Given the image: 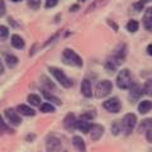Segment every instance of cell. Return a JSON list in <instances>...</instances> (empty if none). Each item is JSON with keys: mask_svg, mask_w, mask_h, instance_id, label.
<instances>
[{"mask_svg": "<svg viewBox=\"0 0 152 152\" xmlns=\"http://www.w3.org/2000/svg\"><path fill=\"white\" fill-rule=\"evenodd\" d=\"M17 112L20 114V115H24V117H34L36 115V110L31 105H27V104H19L17 107Z\"/></svg>", "mask_w": 152, "mask_h": 152, "instance_id": "9a60e30c", "label": "cell"}, {"mask_svg": "<svg viewBox=\"0 0 152 152\" xmlns=\"http://www.w3.org/2000/svg\"><path fill=\"white\" fill-rule=\"evenodd\" d=\"M90 128H91V124L86 121H83V119H77V126H76V129L81 131L83 133H89L90 132Z\"/></svg>", "mask_w": 152, "mask_h": 152, "instance_id": "cb8c5ba5", "label": "cell"}, {"mask_svg": "<svg viewBox=\"0 0 152 152\" xmlns=\"http://www.w3.org/2000/svg\"><path fill=\"white\" fill-rule=\"evenodd\" d=\"M96 118V113L94 110H85L84 113L80 114V119L83 121H86V122H91Z\"/></svg>", "mask_w": 152, "mask_h": 152, "instance_id": "d4e9b609", "label": "cell"}, {"mask_svg": "<svg viewBox=\"0 0 152 152\" xmlns=\"http://www.w3.org/2000/svg\"><path fill=\"white\" fill-rule=\"evenodd\" d=\"M62 62L67 66H74V67H83L84 61L74 50L65 48L62 52Z\"/></svg>", "mask_w": 152, "mask_h": 152, "instance_id": "6da1fadb", "label": "cell"}, {"mask_svg": "<svg viewBox=\"0 0 152 152\" xmlns=\"http://www.w3.org/2000/svg\"><path fill=\"white\" fill-rule=\"evenodd\" d=\"M113 91V84L109 80H102L96 84V88H95L94 95L95 98L98 99H103L107 98L108 95H110V93Z\"/></svg>", "mask_w": 152, "mask_h": 152, "instance_id": "5b68a950", "label": "cell"}, {"mask_svg": "<svg viewBox=\"0 0 152 152\" xmlns=\"http://www.w3.org/2000/svg\"><path fill=\"white\" fill-rule=\"evenodd\" d=\"M4 115H5L7 121L10 123L12 126L18 127V126L22 124V117H20V114L17 112V109H14V108H7L5 110H4Z\"/></svg>", "mask_w": 152, "mask_h": 152, "instance_id": "ba28073f", "label": "cell"}, {"mask_svg": "<svg viewBox=\"0 0 152 152\" xmlns=\"http://www.w3.org/2000/svg\"><path fill=\"white\" fill-rule=\"evenodd\" d=\"M18 64H19V58H18L15 55L8 53V55L5 56V65L8 66L9 69H14Z\"/></svg>", "mask_w": 152, "mask_h": 152, "instance_id": "7402d4cb", "label": "cell"}, {"mask_svg": "<svg viewBox=\"0 0 152 152\" xmlns=\"http://www.w3.org/2000/svg\"><path fill=\"white\" fill-rule=\"evenodd\" d=\"M72 145L79 152H86V143L80 136H74L72 137Z\"/></svg>", "mask_w": 152, "mask_h": 152, "instance_id": "e0dca14e", "label": "cell"}, {"mask_svg": "<svg viewBox=\"0 0 152 152\" xmlns=\"http://www.w3.org/2000/svg\"><path fill=\"white\" fill-rule=\"evenodd\" d=\"M80 91L84 95L85 98H91L93 96V88H91V83L89 81L88 79H84L80 85Z\"/></svg>", "mask_w": 152, "mask_h": 152, "instance_id": "5bb4252c", "label": "cell"}, {"mask_svg": "<svg viewBox=\"0 0 152 152\" xmlns=\"http://www.w3.org/2000/svg\"><path fill=\"white\" fill-rule=\"evenodd\" d=\"M39 110H41V113H45V114H47V113H55L56 108H55L53 104H51V103H42L41 107H39Z\"/></svg>", "mask_w": 152, "mask_h": 152, "instance_id": "484cf974", "label": "cell"}, {"mask_svg": "<svg viewBox=\"0 0 152 152\" xmlns=\"http://www.w3.org/2000/svg\"><path fill=\"white\" fill-rule=\"evenodd\" d=\"M36 138V136L34 134H31V136H27V141H29V142H32L33 140Z\"/></svg>", "mask_w": 152, "mask_h": 152, "instance_id": "b9f144b4", "label": "cell"}, {"mask_svg": "<svg viewBox=\"0 0 152 152\" xmlns=\"http://www.w3.org/2000/svg\"><path fill=\"white\" fill-rule=\"evenodd\" d=\"M103 107L109 113H114V114L119 113L122 110V103L119 100V98H117V96H112V98L107 99V100L103 103Z\"/></svg>", "mask_w": 152, "mask_h": 152, "instance_id": "52a82bcc", "label": "cell"}, {"mask_svg": "<svg viewBox=\"0 0 152 152\" xmlns=\"http://www.w3.org/2000/svg\"><path fill=\"white\" fill-rule=\"evenodd\" d=\"M115 83H117V86L121 90H129V88L133 85L131 71L128 69H122L117 75Z\"/></svg>", "mask_w": 152, "mask_h": 152, "instance_id": "3957f363", "label": "cell"}, {"mask_svg": "<svg viewBox=\"0 0 152 152\" xmlns=\"http://www.w3.org/2000/svg\"><path fill=\"white\" fill-rule=\"evenodd\" d=\"M7 14V4L5 0H0V18H3Z\"/></svg>", "mask_w": 152, "mask_h": 152, "instance_id": "e575fe53", "label": "cell"}, {"mask_svg": "<svg viewBox=\"0 0 152 152\" xmlns=\"http://www.w3.org/2000/svg\"><path fill=\"white\" fill-rule=\"evenodd\" d=\"M110 132L113 133L114 136H118L122 132V123L121 121H114L110 126Z\"/></svg>", "mask_w": 152, "mask_h": 152, "instance_id": "f1b7e54d", "label": "cell"}, {"mask_svg": "<svg viewBox=\"0 0 152 152\" xmlns=\"http://www.w3.org/2000/svg\"><path fill=\"white\" fill-rule=\"evenodd\" d=\"M107 3V0H95L94 1V4L93 5H90L89 8H88V12H93L95 8L96 7H100V5H104V4Z\"/></svg>", "mask_w": 152, "mask_h": 152, "instance_id": "836d02e7", "label": "cell"}, {"mask_svg": "<svg viewBox=\"0 0 152 152\" xmlns=\"http://www.w3.org/2000/svg\"><path fill=\"white\" fill-rule=\"evenodd\" d=\"M9 36H10V31H9V28L4 24H0V41H7Z\"/></svg>", "mask_w": 152, "mask_h": 152, "instance_id": "83f0119b", "label": "cell"}, {"mask_svg": "<svg viewBox=\"0 0 152 152\" xmlns=\"http://www.w3.org/2000/svg\"><path fill=\"white\" fill-rule=\"evenodd\" d=\"M126 28H127V31L129 33H136L137 31H138V28H140V23L137 20H134V19H131V20L127 23Z\"/></svg>", "mask_w": 152, "mask_h": 152, "instance_id": "4316f807", "label": "cell"}, {"mask_svg": "<svg viewBox=\"0 0 152 152\" xmlns=\"http://www.w3.org/2000/svg\"><path fill=\"white\" fill-rule=\"evenodd\" d=\"M138 112L141 114H147L152 109V102L151 100H142L138 104Z\"/></svg>", "mask_w": 152, "mask_h": 152, "instance_id": "44dd1931", "label": "cell"}, {"mask_svg": "<svg viewBox=\"0 0 152 152\" xmlns=\"http://www.w3.org/2000/svg\"><path fill=\"white\" fill-rule=\"evenodd\" d=\"M62 147V141L57 136H48L46 140V151L47 152H60Z\"/></svg>", "mask_w": 152, "mask_h": 152, "instance_id": "9c48e42d", "label": "cell"}, {"mask_svg": "<svg viewBox=\"0 0 152 152\" xmlns=\"http://www.w3.org/2000/svg\"><path fill=\"white\" fill-rule=\"evenodd\" d=\"M142 22H143V27L146 28V29H148V31L152 29V7L151 8H147L146 10H145Z\"/></svg>", "mask_w": 152, "mask_h": 152, "instance_id": "2e32d148", "label": "cell"}, {"mask_svg": "<svg viewBox=\"0 0 152 152\" xmlns=\"http://www.w3.org/2000/svg\"><path fill=\"white\" fill-rule=\"evenodd\" d=\"M10 45L13 48H15V50H23L26 47V41L22 36H19L15 33V34L10 36Z\"/></svg>", "mask_w": 152, "mask_h": 152, "instance_id": "4fadbf2b", "label": "cell"}, {"mask_svg": "<svg viewBox=\"0 0 152 152\" xmlns=\"http://www.w3.org/2000/svg\"><path fill=\"white\" fill-rule=\"evenodd\" d=\"M104 132H105V128H104L102 124L94 123V124H91V128H90V132H89L90 138H91L93 142H96L103 137Z\"/></svg>", "mask_w": 152, "mask_h": 152, "instance_id": "8fae6325", "label": "cell"}, {"mask_svg": "<svg viewBox=\"0 0 152 152\" xmlns=\"http://www.w3.org/2000/svg\"><path fill=\"white\" fill-rule=\"evenodd\" d=\"M126 56H127V46L123 43V45L118 46V48L115 50V52H114V55L110 57V58H109V61L118 67L119 65H122L123 62H124Z\"/></svg>", "mask_w": 152, "mask_h": 152, "instance_id": "8992f818", "label": "cell"}, {"mask_svg": "<svg viewBox=\"0 0 152 152\" xmlns=\"http://www.w3.org/2000/svg\"><path fill=\"white\" fill-rule=\"evenodd\" d=\"M57 4H58V0H46L45 7H46L47 9H52V8H55Z\"/></svg>", "mask_w": 152, "mask_h": 152, "instance_id": "d590c367", "label": "cell"}, {"mask_svg": "<svg viewBox=\"0 0 152 152\" xmlns=\"http://www.w3.org/2000/svg\"><path fill=\"white\" fill-rule=\"evenodd\" d=\"M143 91H145V94L152 96V79H148L145 83V85H143Z\"/></svg>", "mask_w": 152, "mask_h": 152, "instance_id": "1f68e13d", "label": "cell"}, {"mask_svg": "<svg viewBox=\"0 0 152 152\" xmlns=\"http://www.w3.org/2000/svg\"><path fill=\"white\" fill-rule=\"evenodd\" d=\"M27 102L29 103V105H32V107H41L42 99L38 94H29L27 98Z\"/></svg>", "mask_w": 152, "mask_h": 152, "instance_id": "603a6c76", "label": "cell"}, {"mask_svg": "<svg viewBox=\"0 0 152 152\" xmlns=\"http://www.w3.org/2000/svg\"><path fill=\"white\" fill-rule=\"evenodd\" d=\"M4 72H5V66L3 64V60L0 58V76L4 75Z\"/></svg>", "mask_w": 152, "mask_h": 152, "instance_id": "f35d334b", "label": "cell"}, {"mask_svg": "<svg viewBox=\"0 0 152 152\" xmlns=\"http://www.w3.org/2000/svg\"><path fill=\"white\" fill-rule=\"evenodd\" d=\"M60 152H69V151H60Z\"/></svg>", "mask_w": 152, "mask_h": 152, "instance_id": "ee69618b", "label": "cell"}, {"mask_svg": "<svg viewBox=\"0 0 152 152\" xmlns=\"http://www.w3.org/2000/svg\"><path fill=\"white\" fill-rule=\"evenodd\" d=\"M143 94H145L143 89H142L138 84H133L129 88V95H128V99H129L131 103H136V102L140 100Z\"/></svg>", "mask_w": 152, "mask_h": 152, "instance_id": "7c38bea8", "label": "cell"}, {"mask_svg": "<svg viewBox=\"0 0 152 152\" xmlns=\"http://www.w3.org/2000/svg\"><path fill=\"white\" fill-rule=\"evenodd\" d=\"M48 71L51 72V75L55 77V80L57 83H58L61 86L65 88V89H70V88H72V80H71L67 75H66L65 72L61 69L58 67H55V66H50L48 67Z\"/></svg>", "mask_w": 152, "mask_h": 152, "instance_id": "7a4b0ae2", "label": "cell"}, {"mask_svg": "<svg viewBox=\"0 0 152 152\" xmlns=\"http://www.w3.org/2000/svg\"><path fill=\"white\" fill-rule=\"evenodd\" d=\"M7 132H12V129L9 128V126L5 123V121H4L3 115L0 114V136H3L4 133H7Z\"/></svg>", "mask_w": 152, "mask_h": 152, "instance_id": "f546056e", "label": "cell"}, {"mask_svg": "<svg viewBox=\"0 0 152 152\" xmlns=\"http://www.w3.org/2000/svg\"><path fill=\"white\" fill-rule=\"evenodd\" d=\"M150 129H152V118H146L140 123L137 131H138V133H147Z\"/></svg>", "mask_w": 152, "mask_h": 152, "instance_id": "ffe728a7", "label": "cell"}, {"mask_svg": "<svg viewBox=\"0 0 152 152\" xmlns=\"http://www.w3.org/2000/svg\"><path fill=\"white\" fill-rule=\"evenodd\" d=\"M147 53H148L150 56H152V43L147 46Z\"/></svg>", "mask_w": 152, "mask_h": 152, "instance_id": "ab89813d", "label": "cell"}, {"mask_svg": "<svg viewBox=\"0 0 152 152\" xmlns=\"http://www.w3.org/2000/svg\"><path fill=\"white\" fill-rule=\"evenodd\" d=\"M62 124H64V128L66 131L74 132L76 129V126H77V118H76V115L74 113H69L65 115Z\"/></svg>", "mask_w": 152, "mask_h": 152, "instance_id": "30bf717a", "label": "cell"}, {"mask_svg": "<svg viewBox=\"0 0 152 152\" xmlns=\"http://www.w3.org/2000/svg\"><path fill=\"white\" fill-rule=\"evenodd\" d=\"M146 140H147V142L152 143V129H150L148 132L146 133Z\"/></svg>", "mask_w": 152, "mask_h": 152, "instance_id": "74e56055", "label": "cell"}, {"mask_svg": "<svg viewBox=\"0 0 152 152\" xmlns=\"http://www.w3.org/2000/svg\"><path fill=\"white\" fill-rule=\"evenodd\" d=\"M41 85H42V89L47 90V91H51V90H55L56 89L55 83L52 81L50 77H47L46 75H42L41 76Z\"/></svg>", "mask_w": 152, "mask_h": 152, "instance_id": "ac0fdd59", "label": "cell"}, {"mask_svg": "<svg viewBox=\"0 0 152 152\" xmlns=\"http://www.w3.org/2000/svg\"><path fill=\"white\" fill-rule=\"evenodd\" d=\"M27 4L32 10H38V9L41 8L42 0H27Z\"/></svg>", "mask_w": 152, "mask_h": 152, "instance_id": "4dcf8cb0", "label": "cell"}, {"mask_svg": "<svg viewBox=\"0 0 152 152\" xmlns=\"http://www.w3.org/2000/svg\"><path fill=\"white\" fill-rule=\"evenodd\" d=\"M8 23H9V24H10L12 27H14V28H18L19 26H18V23L17 22H14V19L12 18V17H9L8 18Z\"/></svg>", "mask_w": 152, "mask_h": 152, "instance_id": "8d00e7d4", "label": "cell"}, {"mask_svg": "<svg viewBox=\"0 0 152 152\" xmlns=\"http://www.w3.org/2000/svg\"><path fill=\"white\" fill-rule=\"evenodd\" d=\"M77 9H79V5H77V4H75V5L70 7V12H76Z\"/></svg>", "mask_w": 152, "mask_h": 152, "instance_id": "60d3db41", "label": "cell"}, {"mask_svg": "<svg viewBox=\"0 0 152 152\" xmlns=\"http://www.w3.org/2000/svg\"><path fill=\"white\" fill-rule=\"evenodd\" d=\"M146 3H147L146 0H141V1L134 3V4H133V9H134V12H136V13L141 12L142 9H143V7H145V4H146Z\"/></svg>", "mask_w": 152, "mask_h": 152, "instance_id": "d6a6232c", "label": "cell"}, {"mask_svg": "<svg viewBox=\"0 0 152 152\" xmlns=\"http://www.w3.org/2000/svg\"><path fill=\"white\" fill-rule=\"evenodd\" d=\"M121 123H122V132L126 136H129L137 126V115L133 113H127L124 114Z\"/></svg>", "mask_w": 152, "mask_h": 152, "instance_id": "277c9868", "label": "cell"}, {"mask_svg": "<svg viewBox=\"0 0 152 152\" xmlns=\"http://www.w3.org/2000/svg\"><path fill=\"white\" fill-rule=\"evenodd\" d=\"M42 95H43V98L46 99L47 102H51V104H56V105H61V104H62L61 99L57 98L56 95H53L51 91H47V90L42 89Z\"/></svg>", "mask_w": 152, "mask_h": 152, "instance_id": "d6986e66", "label": "cell"}, {"mask_svg": "<svg viewBox=\"0 0 152 152\" xmlns=\"http://www.w3.org/2000/svg\"><path fill=\"white\" fill-rule=\"evenodd\" d=\"M10 1H12V3H20L22 0H10Z\"/></svg>", "mask_w": 152, "mask_h": 152, "instance_id": "7bdbcfd3", "label": "cell"}]
</instances>
